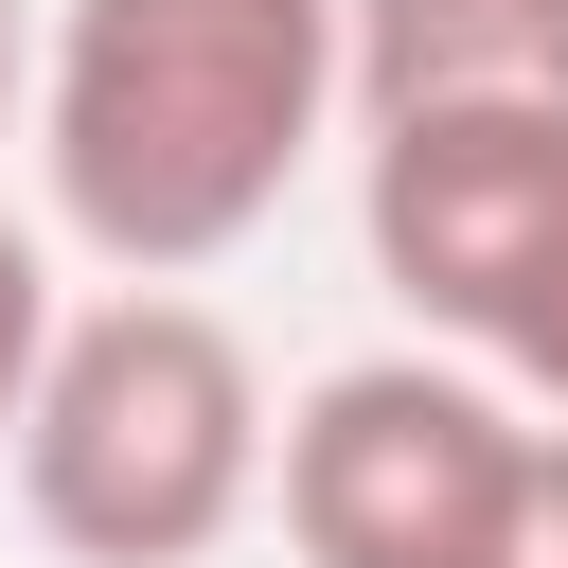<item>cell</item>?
<instances>
[{
	"label": "cell",
	"instance_id": "obj_5",
	"mask_svg": "<svg viewBox=\"0 0 568 568\" xmlns=\"http://www.w3.org/2000/svg\"><path fill=\"white\" fill-rule=\"evenodd\" d=\"M355 18V124H568V0H337Z\"/></svg>",
	"mask_w": 568,
	"mask_h": 568
},
{
	"label": "cell",
	"instance_id": "obj_7",
	"mask_svg": "<svg viewBox=\"0 0 568 568\" xmlns=\"http://www.w3.org/2000/svg\"><path fill=\"white\" fill-rule=\"evenodd\" d=\"M462 568H568V408L515 426V479H497V515H479Z\"/></svg>",
	"mask_w": 568,
	"mask_h": 568
},
{
	"label": "cell",
	"instance_id": "obj_3",
	"mask_svg": "<svg viewBox=\"0 0 568 568\" xmlns=\"http://www.w3.org/2000/svg\"><path fill=\"white\" fill-rule=\"evenodd\" d=\"M515 426H532V390L479 355H337L266 462L284 550L302 568H462L515 479Z\"/></svg>",
	"mask_w": 568,
	"mask_h": 568
},
{
	"label": "cell",
	"instance_id": "obj_6",
	"mask_svg": "<svg viewBox=\"0 0 568 568\" xmlns=\"http://www.w3.org/2000/svg\"><path fill=\"white\" fill-rule=\"evenodd\" d=\"M462 355H479V373H515L532 408H568V195H550V231H532V266L497 284V320H479Z\"/></svg>",
	"mask_w": 568,
	"mask_h": 568
},
{
	"label": "cell",
	"instance_id": "obj_8",
	"mask_svg": "<svg viewBox=\"0 0 568 568\" xmlns=\"http://www.w3.org/2000/svg\"><path fill=\"white\" fill-rule=\"evenodd\" d=\"M53 320H71V302H53V248L0 213V444H18V408H36V355H53Z\"/></svg>",
	"mask_w": 568,
	"mask_h": 568
},
{
	"label": "cell",
	"instance_id": "obj_9",
	"mask_svg": "<svg viewBox=\"0 0 568 568\" xmlns=\"http://www.w3.org/2000/svg\"><path fill=\"white\" fill-rule=\"evenodd\" d=\"M0 124H36V18L0 0Z\"/></svg>",
	"mask_w": 568,
	"mask_h": 568
},
{
	"label": "cell",
	"instance_id": "obj_2",
	"mask_svg": "<svg viewBox=\"0 0 568 568\" xmlns=\"http://www.w3.org/2000/svg\"><path fill=\"white\" fill-rule=\"evenodd\" d=\"M266 373L195 284H106L53 320L36 408H18V515L71 568H213L266 515Z\"/></svg>",
	"mask_w": 568,
	"mask_h": 568
},
{
	"label": "cell",
	"instance_id": "obj_4",
	"mask_svg": "<svg viewBox=\"0 0 568 568\" xmlns=\"http://www.w3.org/2000/svg\"><path fill=\"white\" fill-rule=\"evenodd\" d=\"M568 195V124H497V106H444V124H355V231H373V284L426 320V337H479L497 284L532 266Z\"/></svg>",
	"mask_w": 568,
	"mask_h": 568
},
{
	"label": "cell",
	"instance_id": "obj_1",
	"mask_svg": "<svg viewBox=\"0 0 568 568\" xmlns=\"http://www.w3.org/2000/svg\"><path fill=\"white\" fill-rule=\"evenodd\" d=\"M337 124H355L337 0H53L36 36V178L106 284L231 266Z\"/></svg>",
	"mask_w": 568,
	"mask_h": 568
}]
</instances>
